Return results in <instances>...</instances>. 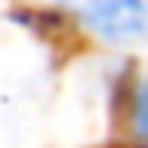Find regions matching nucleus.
<instances>
[{
	"instance_id": "1",
	"label": "nucleus",
	"mask_w": 148,
	"mask_h": 148,
	"mask_svg": "<svg viewBox=\"0 0 148 148\" xmlns=\"http://www.w3.org/2000/svg\"><path fill=\"white\" fill-rule=\"evenodd\" d=\"M82 23L109 46H138L148 30L145 0H82Z\"/></svg>"
}]
</instances>
